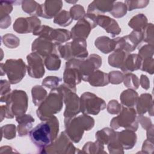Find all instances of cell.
Masks as SVG:
<instances>
[{"mask_svg":"<svg viewBox=\"0 0 154 154\" xmlns=\"http://www.w3.org/2000/svg\"><path fill=\"white\" fill-rule=\"evenodd\" d=\"M102 65L101 57L96 54H91L86 60L82 59L79 65L82 80L87 81L90 75Z\"/></svg>","mask_w":154,"mask_h":154,"instance_id":"cell-12","label":"cell"},{"mask_svg":"<svg viewBox=\"0 0 154 154\" xmlns=\"http://www.w3.org/2000/svg\"><path fill=\"white\" fill-rule=\"evenodd\" d=\"M142 60V58L138 54H132L128 55L120 69L125 73L132 72L134 70L140 69Z\"/></svg>","mask_w":154,"mask_h":154,"instance_id":"cell-24","label":"cell"},{"mask_svg":"<svg viewBox=\"0 0 154 154\" xmlns=\"http://www.w3.org/2000/svg\"><path fill=\"white\" fill-rule=\"evenodd\" d=\"M60 56L66 60L84 59L88 55L87 42L84 38H74L72 42L58 46Z\"/></svg>","mask_w":154,"mask_h":154,"instance_id":"cell-5","label":"cell"},{"mask_svg":"<svg viewBox=\"0 0 154 154\" xmlns=\"http://www.w3.org/2000/svg\"><path fill=\"white\" fill-rule=\"evenodd\" d=\"M2 64H1V70L7 74L10 84L19 82L25 75L26 67L22 59H9Z\"/></svg>","mask_w":154,"mask_h":154,"instance_id":"cell-8","label":"cell"},{"mask_svg":"<svg viewBox=\"0 0 154 154\" xmlns=\"http://www.w3.org/2000/svg\"><path fill=\"white\" fill-rule=\"evenodd\" d=\"M147 24V19L146 17L143 14H138L131 19L128 25L132 28L134 31L142 32Z\"/></svg>","mask_w":154,"mask_h":154,"instance_id":"cell-30","label":"cell"},{"mask_svg":"<svg viewBox=\"0 0 154 154\" xmlns=\"http://www.w3.org/2000/svg\"><path fill=\"white\" fill-rule=\"evenodd\" d=\"M72 20L70 13L66 10H63L55 16L54 22L60 26H66L69 25Z\"/></svg>","mask_w":154,"mask_h":154,"instance_id":"cell-34","label":"cell"},{"mask_svg":"<svg viewBox=\"0 0 154 154\" xmlns=\"http://www.w3.org/2000/svg\"><path fill=\"white\" fill-rule=\"evenodd\" d=\"M3 41L4 43V45L11 49L13 48V44L14 46V47L16 48L19 46L20 42L18 38L16 36L12 35L11 34H8L5 35H4Z\"/></svg>","mask_w":154,"mask_h":154,"instance_id":"cell-42","label":"cell"},{"mask_svg":"<svg viewBox=\"0 0 154 154\" xmlns=\"http://www.w3.org/2000/svg\"><path fill=\"white\" fill-rule=\"evenodd\" d=\"M61 79L57 76H48L42 82V85L50 89H54L58 86Z\"/></svg>","mask_w":154,"mask_h":154,"instance_id":"cell-40","label":"cell"},{"mask_svg":"<svg viewBox=\"0 0 154 154\" xmlns=\"http://www.w3.org/2000/svg\"><path fill=\"white\" fill-rule=\"evenodd\" d=\"M32 96L34 105L39 106L47 97V92L42 86L36 85L32 88Z\"/></svg>","mask_w":154,"mask_h":154,"instance_id":"cell-33","label":"cell"},{"mask_svg":"<svg viewBox=\"0 0 154 154\" xmlns=\"http://www.w3.org/2000/svg\"><path fill=\"white\" fill-rule=\"evenodd\" d=\"M115 1H94L91 2L88 7L87 14L94 16L100 15V13H105L111 11Z\"/></svg>","mask_w":154,"mask_h":154,"instance_id":"cell-20","label":"cell"},{"mask_svg":"<svg viewBox=\"0 0 154 154\" xmlns=\"http://www.w3.org/2000/svg\"><path fill=\"white\" fill-rule=\"evenodd\" d=\"M134 1V3L135 4V5L131 4L129 2V1H125V4L126 5L128 10L132 11L136 8H144L146 7L149 2V1Z\"/></svg>","mask_w":154,"mask_h":154,"instance_id":"cell-43","label":"cell"},{"mask_svg":"<svg viewBox=\"0 0 154 154\" xmlns=\"http://www.w3.org/2000/svg\"><path fill=\"white\" fill-rule=\"evenodd\" d=\"M95 46L103 54H108L115 51L116 42L115 38L111 39L108 37L102 36L95 40Z\"/></svg>","mask_w":154,"mask_h":154,"instance_id":"cell-26","label":"cell"},{"mask_svg":"<svg viewBox=\"0 0 154 154\" xmlns=\"http://www.w3.org/2000/svg\"><path fill=\"white\" fill-rule=\"evenodd\" d=\"M127 8L126 5L122 2H114L113 7L109 12L112 16L119 18L124 16L126 14Z\"/></svg>","mask_w":154,"mask_h":154,"instance_id":"cell-35","label":"cell"},{"mask_svg":"<svg viewBox=\"0 0 154 154\" xmlns=\"http://www.w3.org/2000/svg\"><path fill=\"white\" fill-rule=\"evenodd\" d=\"M128 53L123 51H115L114 52L111 54L108 57L109 64L114 67L121 68L128 55Z\"/></svg>","mask_w":154,"mask_h":154,"instance_id":"cell-29","label":"cell"},{"mask_svg":"<svg viewBox=\"0 0 154 154\" xmlns=\"http://www.w3.org/2000/svg\"><path fill=\"white\" fill-rule=\"evenodd\" d=\"M96 21L97 25L102 27L107 32L111 34L112 37L119 35L121 32L117 22L108 16L102 14L96 16Z\"/></svg>","mask_w":154,"mask_h":154,"instance_id":"cell-17","label":"cell"},{"mask_svg":"<svg viewBox=\"0 0 154 154\" xmlns=\"http://www.w3.org/2000/svg\"><path fill=\"white\" fill-rule=\"evenodd\" d=\"M122 105L118 103L117 100H110L108 105V112L112 114H118L122 109Z\"/></svg>","mask_w":154,"mask_h":154,"instance_id":"cell-46","label":"cell"},{"mask_svg":"<svg viewBox=\"0 0 154 154\" xmlns=\"http://www.w3.org/2000/svg\"><path fill=\"white\" fill-rule=\"evenodd\" d=\"M5 117L12 119L14 116L23 115L28 108V97L26 93L22 90H15L11 92L5 101Z\"/></svg>","mask_w":154,"mask_h":154,"instance_id":"cell-3","label":"cell"},{"mask_svg":"<svg viewBox=\"0 0 154 154\" xmlns=\"http://www.w3.org/2000/svg\"><path fill=\"white\" fill-rule=\"evenodd\" d=\"M153 55V45H151L149 44L146 45L139 50L138 55L142 58V60L152 58Z\"/></svg>","mask_w":154,"mask_h":154,"instance_id":"cell-41","label":"cell"},{"mask_svg":"<svg viewBox=\"0 0 154 154\" xmlns=\"http://www.w3.org/2000/svg\"><path fill=\"white\" fill-rule=\"evenodd\" d=\"M28 75L34 78H41L45 74L43 58L32 52L27 56Z\"/></svg>","mask_w":154,"mask_h":154,"instance_id":"cell-13","label":"cell"},{"mask_svg":"<svg viewBox=\"0 0 154 154\" xmlns=\"http://www.w3.org/2000/svg\"><path fill=\"white\" fill-rule=\"evenodd\" d=\"M47 37L57 46H59L62 43L72 38L71 33L68 30L64 29H53L51 28Z\"/></svg>","mask_w":154,"mask_h":154,"instance_id":"cell-21","label":"cell"},{"mask_svg":"<svg viewBox=\"0 0 154 154\" xmlns=\"http://www.w3.org/2000/svg\"><path fill=\"white\" fill-rule=\"evenodd\" d=\"M16 120L19 123L17 126V132L19 136L23 137L26 135L30 131L34 122V119L29 114H23L16 117Z\"/></svg>","mask_w":154,"mask_h":154,"instance_id":"cell-22","label":"cell"},{"mask_svg":"<svg viewBox=\"0 0 154 154\" xmlns=\"http://www.w3.org/2000/svg\"><path fill=\"white\" fill-rule=\"evenodd\" d=\"M109 82L114 84H118L123 81L124 75L122 73L119 71H113L109 74Z\"/></svg>","mask_w":154,"mask_h":154,"instance_id":"cell-45","label":"cell"},{"mask_svg":"<svg viewBox=\"0 0 154 154\" xmlns=\"http://www.w3.org/2000/svg\"><path fill=\"white\" fill-rule=\"evenodd\" d=\"M124 84L128 88H131L132 89H137L140 85V80L137 78V76L132 73H126L125 75H124L123 79Z\"/></svg>","mask_w":154,"mask_h":154,"instance_id":"cell-36","label":"cell"},{"mask_svg":"<svg viewBox=\"0 0 154 154\" xmlns=\"http://www.w3.org/2000/svg\"><path fill=\"white\" fill-rule=\"evenodd\" d=\"M153 27L152 23H147L143 30V40L149 45H153Z\"/></svg>","mask_w":154,"mask_h":154,"instance_id":"cell-37","label":"cell"},{"mask_svg":"<svg viewBox=\"0 0 154 154\" xmlns=\"http://www.w3.org/2000/svg\"><path fill=\"white\" fill-rule=\"evenodd\" d=\"M66 133L74 143H78L82 137L84 131H89L94 125L93 118L84 114L77 117H73L64 122Z\"/></svg>","mask_w":154,"mask_h":154,"instance_id":"cell-4","label":"cell"},{"mask_svg":"<svg viewBox=\"0 0 154 154\" xmlns=\"http://www.w3.org/2000/svg\"><path fill=\"white\" fill-rule=\"evenodd\" d=\"M14 1H1V8H4L5 10H1V17L8 15L9 13H10L13 9V3H14Z\"/></svg>","mask_w":154,"mask_h":154,"instance_id":"cell-47","label":"cell"},{"mask_svg":"<svg viewBox=\"0 0 154 154\" xmlns=\"http://www.w3.org/2000/svg\"><path fill=\"white\" fill-rule=\"evenodd\" d=\"M96 16L85 14V15L76 23L72 28L71 37L74 38H84L86 39L91 30L95 28L97 25L96 21Z\"/></svg>","mask_w":154,"mask_h":154,"instance_id":"cell-10","label":"cell"},{"mask_svg":"<svg viewBox=\"0 0 154 154\" xmlns=\"http://www.w3.org/2000/svg\"><path fill=\"white\" fill-rule=\"evenodd\" d=\"M57 47L58 46L49 38L46 37L40 36L32 42V51L37 52L42 57L45 58L50 54L57 53Z\"/></svg>","mask_w":154,"mask_h":154,"instance_id":"cell-14","label":"cell"},{"mask_svg":"<svg viewBox=\"0 0 154 154\" xmlns=\"http://www.w3.org/2000/svg\"><path fill=\"white\" fill-rule=\"evenodd\" d=\"M69 13L72 19L74 20H79L85 15L84 7L80 5H73L71 7Z\"/></svg>","mask_w":154,"mask_h":154,"instance_id":"cell-38","label":"cell"},{"mask_svg":"<svg viewBox=\"0 0 154 154\" xmlns=\"http://www.w3.org/2000/svg\"><path fill=\"white\" fill-rule=\"evenodd\" d=\"M119 113L110 122V126L112 128L117 129L119 127H124L126 129L134 131H137L138 129V122L136 119L135 110L132 108L122 106Z\"/></svg>","mask_w":154,"mask_h":154,"instance_id":"cell-7","label":"cell"},{"mask_svg":"<svg viewBox=\"0 0 154 154\" xmlns=\"http://www.w3.org/2000/svg\"><path fill=\"white\" fill-rule=\"evenodd\" d=\"M71 141L66 132H62L60 136L45 149L46 150L45 153H64V150H75L76 148Z\"/></svg>","mask_w":154,"mask_h":154,"instance_id":"cell-15","label":"cell"},{"mask_svg":"<svg viewBox=\"0 0 154 154\" xmlns=\"http://www.w3.org/2000/svg\"><path fill=\"white\" fill-rule=\"evenodd\" d=\"M63 6L61 1H46L40 5L41 17L46 19H51L55 16Z\"/></svg>","mask_w":154,"mask_h":154,"instance_id":"cell-18","label":"cell"},{"mask_svg":"<svg viewBox=\"0 0 154 154\" xmlns=\"http://www.w3.org/2000/svg\"><path fill=\"white\" fill-rule=\"evenodd\" d=\"M60 87L63 93L64 102L66 104L64 116V122H66L81 112L80 99L76 94V91L72 90L67 85H61Z\"/></svg>","mask_w":154,"mask_h":154,"instance_id":"cell-6","label":"cell"},{"mask_svg":"<svg viewBox=\"0 0 154 154\" xmlns=\"http://www.w3.org/2000/svg\"><path fill=\"white\" fill-rule=\"evenodd\" d=\"M138 98V93L133 90H126L121 94L120 99L123 105L126 107L131 108L136 105Z\"/></svg>","mask_w":154,"mask_h":154,"instance_id":"cell-28","label":"cell"},{"mask_svg":"<svg viewBox=\"0 0 154 154\" xmlns=\"http://www.w3.org/2000/svg\"><path fill=\"white\" fill-rule=\"evenodd\" d=\"M140 69L143 71H145L150 74L153 73V58H146L142 60Z\"/></svg>","mask_w":154,"mask_h":154,"instance_id":"cell-44","label":"cell"},{"mask_svg":"<svg viewBox=\"0 0 154 154\" xmlns=\"http://www.w3.org/2000/svg\"><path fill=\"white\" fill-rule=\"evenodd\" d=\"M140 83L141 84V85L142 88H144L146 90L148 89L149 88V87H150L149 80L147 78V76L144 75H142L141 76Z\"/></svg>","mask_w":154,"mask_h":154,"instance_id":"cell-48","label":"cell"},{"mask_svg":"<svg viewBox=\"0 0 154 154\" xmlns=\"http://www.w3.org/2000/svg\"><path fill=\"white\" fill-rule=\"evenodd\" d=\"M137 113L140 115H143L149 111V113L151 111V115L153 116V101L152 95L145 93L141 94L136 103Z\"/></svg>","mask_w":154,"mask_h":154,"instance_id":"cell-23","label":"cell"},{"mask_svg":"<svg viewBox=\"0 0 154 154\" xmlns=\"http://www.w3.org/2000/svg\"><path fill=\"white\" fill-rule=\"evenodd\" d=\"M2 136L8 140L14 138L16 137V126L13 124L6 125L1 128Z\"/></svg>","mask_w":154,"mask_h":154,"instance_id":"cell-39","label":"cell"},{"mask_svg":"<svg viewBox=\"0 0 154 154\" xmlns=\"http://www.w3.org/2000/svg\"><path fill=\"white\" fill-rule=\"evenodd\" d=\"M44 63L49 70H57L60 69L61 60L57 53L50 54L45 57Z\"/></svg>","mask_w":154,"mask_h":154,"instance_id":"cell-32","label":"cell"},{"mask_svg":"<svg viewBox=\"0 0 154 154\" xmlns=\"http://www.w3.org/2000/svg\"><path fill=\"white\" fill-rule=\"evenodd\" d=\"M116 135L117 132L108 128H103L96 133L97 140L102 144H108L116 138Z\"/></svg>","mask_w":154,"mask_h":154,"instance_id":"cell-27","label":"cell"},{"mask_svg":"<svg viewBox=\"0 0 154 154\" xmlns=\"http://www.w3.org/2000/svg\"><path fill=\"white\" fill-rule=\"evenodd\" d=\"M41 21L35 16L17 18L13 25V29L17 32L25 34L33 32L34 29L40 25Z\"/></svg>","mask_w":154,"mask_h":154,"instance_id":"cell-16","label":"cell"},{"mask_svg":"<svg viewBox=\"0 0 154 154\" xmlns=\"http://www.w3.org/2000/svg\"><path fill=\"white\" fill-rule=\"evenodd\" d=\"M80 104L81 112L85 114L97 115L106 108L104 100L90 92H85L81 95Z\"/></svg>","mask_w":154,"mask_h":154,"instance_id":"cell-9","label":"cell"},{"mask_svg":"<svg viewBox=\"0 0 154 154\" xmlns=\"http://www.w3.org/2000/svg\"><path fill=\"white\" fill-rule=\"evenodd\" d=\"M117 140L123 149H131L136 143L137 135L134 131L126 129L117 132Z\"/></svg>","mask_w":154,"mask_h":154,"instance_id":"cell-19","label":"cell"},{"mask_svg":"<svg viewBox=\"0 0 154 154\" xmlns=\"http://www.w3.org/2000/svg\"><path fill=\"white\" fill-rule=\"evenodd\" d=\"M22 7L23 10L30 15L41 16L40 5L33 1H22Z\"/></svg>","mask_w":154,"mask_h":154,"instance_id":"cell-31","label":"cell"},{"mask_svg":"<svg viewBox=\"0 0 154 154\" xmlns=\"http://www.w3.org/2000/svg\"><path fill=\"white\" fill-rule=\"evenodd\" d=\"M59 131L57 118L53 116L48 120L43 121L32 129L29 132L32 143L43 152L47 147L57 138Z\"/></svg>","mask_w":154,"mask_h":154,"instance_id":"cell-1","label":"cell"},{"mask_svg":"<svg viewBox=\"0 0 154 154\" xmlns=\"http://www.w3.org/2000/svg\"><path fill=\"white\" fill-rule=\"evenodd\" d=\"M81 60L76 58L67 61L63 74V81L65 84L75 91H76V85L79 84L82 79L79 69V65Z\"/></svg>","mask_w":154,"mask_h":154,"instance_id":"cell-11","label":"cell"},{"mask_svg":"<svg viewBox=\"0 0 154 154\" xmlns=\"http://www.w3.org/2000/svg\"><path fill=\"white\" fill-rule=\"evenodd\" d=\"M87 81L94 87H103L109 83V75L100 70H95L88 77Z\"/></svg>","mask_w":154,"mask_h":154,"instance_id":"cell-25","label":"cell"},{"mask_svg":"<svg viewBox=\"0 0 154 154\" xmlns=\"http://www.w3.org/2000/svg\"><path fill=\"white\" fill-rule=\"evenodd\" d=\"M64 101V95L60 87L52 89L49 94L40 103L37 109V117L42 120L49 119L54 114L59 112Z\"/></svg>","mask_w":154,"mask_h":154,"instance_id":"cell-2","label":"cell"}]
</instances>
